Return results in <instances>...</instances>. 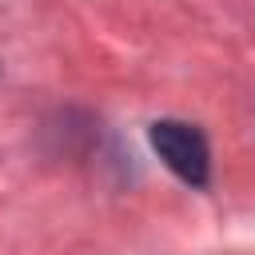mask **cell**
<instances>
[{
	"label": "cell",
	"mask_w": 255,
	"mask_h": 255,
	"mask_svg": "<svg viewBox=\"0 0 255 255\" xmlns=\"http://www.w3.org/2000/svg\"><path fill=\"white\" fill-rule=\"evenodd\" d=\"M151 147L155 155L191 187H207L211 179V147L199 128L183 120H155L151 124Z\"/></svg>",
	"instance_id": "6da1fadb"
}]
</instances>
